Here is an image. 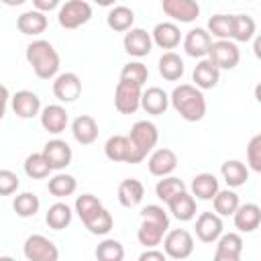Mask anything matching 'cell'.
Here are the masks:
<instances>
[{"label":"cell","instance_id":"1","mask_svg":"<svg viewBox=\"0 0 261 261\" xmlns=\"http://www.w3.org/2000/svg\"><path fill=\"white\" fill-rule=\"evenodd\" d=\"M73 210L75 214L80 216L82 224L88 228V232L92 234H108L114 226V218L112 214L104 208V204L94 196V194H82L75 198V204H73Z\"/></svg>","mask_w":261,"mask_h":261},{"label":"cell","instance_id":"2","mask_svg":"<svg viewBox=\"0 0 261 261\" xmlns=\"http://www.w3.org/2000/svg\"><path fill=\"white\" fill-rule=\"evenodd\" d=\"M169 230V214L159 204H147L141 210V224L137 228V241L149 249L159 247L163 234Z\"/></svg>","mask_w":261,"mask_h":261},{"label":"cell","instance_id":"3","mask_svg":"<svg viewBox=\"0 0 261 261\" xmlns=\"http://www.w3.org/2000/svg\"><path fill=\"white\" fill-rule=\"evenodd\" d=\"M169 104L186 122H198L206 116V98L194 84H179L169 94Z\"/></svg>","mask_w":261,"mask_h":261},{"label":"cell","instance_id":"4","mask_svg":"<svg viewBox=\"0 0 261 261\" xmlns=\"http://www.w3.org/2000/svg\"><path fill=\"white\" fill-rule=\"evenodd\" d=\"M24 57L39 80H53L59 73V65H61L59 53L45 39H35L33 43H29Z\"/></svg>","mask_w":261,"mask_h":261},{"label":"cell","instance_id":"5","mask_svg":"<svg viewBox=\"0 0 261 261\" xmlns=\"http://www.w3.org/2000/svg\"><path fill=\"white\" fill-rule=\"evenodd\" d=\"M130 141V165L141 163L155 149L159 141V130L151 120H137L126 135Z\"/></svg>","mask_w":261,"mask_h":261},{"label":"cell","instance_id":"6","mask_svg":"<svg viewBox=\"0 0 261 261\" xmlns=\"http://www.w3.org/2000/svg\"><path fill=\"white\" fill-rule=\"evenodd\" d=\"M90 18H92V4L86 0H65L57 10V22L67 31L80 29Z\"/></svg>","mask_w":261,"mask_h":261},{"label":"cell","instance_id":"7","mask_svg":"<svg viewBox=\"0 0 261 261\" xmlns=\"http://www.w3.org/2000/svg\"><path fill=\"white\" fill-rule=\"evenodd\" d=\"M163 251L169 259H188L194 253V237L186 228H173L163 234Z\"/></svg>","mask_w":261,"mask_h":261},{"label":"cell","instance_id":"8","mask_svg":"<svg viewBox=\"0 0 261 261\" xmlns=\"http://www.w3.org/2000/svg\"><path fill=\"white\" fill-rule=\"evenodd\" d=\"M218 69H234L241 61L239 45L230 39H216L210 43L208 55H206Z\"/></svg>","mask_w":261,"mask_h":261},{"label":"cell","instance_id":"9","mask_svg":"<svg viewBox=\"0 0 261 261\" xmlns=\"http://www.w3.org/2000/svg\"><path fill=\"white\" fill-rule=\"evenodd\" d=\"M22 253L29 261H57L59 249L45 234H31L22 245Z\"/></svg>","mask_w":261,"mask_h":261},{"label":"cell","instance_id":"10","mask_svg":"<svg viewBox=\"0 0 261 261\" xmlns=\"http://www.w3.org/2000/svg\"><path fill=\"white\" fill-rule=\"evenodd\" d=\"M141 92H143L141 86L118 80L114 90V108L120 114H135L141 108Z\"/></svg>","mask_w":261,"mask_h":261},{"label":"cell","instance_id":"11","mask_svg":"<svg viewBox=\"0 0 261 261\" xmlns=\"http://www.w3.org/2000/svg\"><path fill=\"white\" fill-rule=\"evenodd\" d=\"M80 94H82V80L77 73L63 71L53 77V96L59 102H63V104L75 102L80 98Z\"/></svg>","mask_w":261,"mask_h":261},{"label":"cell","instance_id":"12","mask_svg":"<svg viewBox=\"0 0 261 261\" xmlns=\"http://www.w3.org/2000/svg\"><path fill=\"white\" fill-rule=\"evenodd\" d=\"M122 47L130 57H147L153 51V39L151 33H147L145 29L139 27H130L128 31H124V39H122Z\"/></svg>","mask_w":261,"mask_h":261},{"label":"cell","instance_id":"13","mask_svg":"<svg viewBox=\"0 0 261 261\" xmlns=\"http://www.w3.org/2000/svg\"><path fill=\"white\" fill-rule=\"evenodd\" d=\"M161 8L165 16H169L173 22L190 24L200 16L198 0H161Z\"/></svg>","mask_w":261,"mask_h":261},{"label":"cell","instance_id":"14","mask_svg":"<svg viewBox=\"0 0 261 261\" xmlns=\"http://www.w3.org/2000/svg\"><path fill=\"white\" fill-rule=\"evenodd\" d=\"M41 153L45 155V159H47V163L51 165L53 171L65 169L71 163V159H73L71 147L63 139H51V141H47Z\"/></svg>","mask_w":261,"mask_h":261},{"label":"cell","instance_id":"15","mask_svg":"<svg viewBox=\"0 0 261 261\" xmlns=\"http://www.w3.org/2000/svg\"><path fill=\"white\" fill-rule=\"evenodd\" d=\"M175 167H177V155H175L173 149H167V147L151 151V155L147 159V169L155 177L171 175L175 171Z\"/></svg>","mask_w":261,"mask_h":261},{"label":"cell","instance_id":"16","mask_svg":"<svg viewBox=\"0 0 261 261\" xmlns=\"http://www.w3.org/2000/svg\"><path fill=\"white\" fill-rule=\"evenodd\" d=\"M10 106H12V112L18 116V118H35L39 116L41 112V98L31 92V90H18L16 94L10 96Z\"/></svg>","mask_w":261,"mask_h":261},{"label":"cell","instance_id":"17","mask_svg":"<svg viewBox=\"0 0 261 261\" xmlns=\"http://www.w3.org/2000/svg\"><path fill=\"white\" fill-rule=\"evenodd\" d=\"M194 228H196L198 241L210 245L222 234L224 224H222V218L216 212H200L198 218H196V226Z\"/></svg>","mask_w":261,"mask_h":261},{"label":"cell","instance_id":"18","mask_svg":"<svg viewBox=\"0 0 261 261\" xmlns=\"http://www.w3.org/2000/svg\"><path fill=\"white\" fill-rule=\"evenodd\" d=\"M39 118H41V126L51 135H61L69 122V114H67L65 106H61V104L43 106L39 112Z\"/></svg>","mask_w":261,"mask_h":261},{"label":"cell","instance_id":"19","mask_svg":"<svg viewBox=\"0 0 261 261\" xmlns=\"http://www.w3.org/2000/svg\"><path fill=\"white\" fill-rule=\"evenodd\" d=\"M214 261H239L243 255V237L239 232H222L216 241Z\"/></svg>","mask_w":261,"mask_h":261},{"label":"cell","instance_id":"20","mask_svg":"<svg viewBox=\"0 0 261 261\" xmlns=\"http://www.w3.org/2000/svg\"><path fill=\"white\" fill-rule=\"evenodd\" d=\"M151 39H153V45H157L159 49L171 51L181 43V31L173 20H163L153 27Z\"/></svg>","mask_w":261,"mask_h":261},{"label":"cell","instance_id":"21","mask_svg":"<svg viewBox=\"0 0 261 261\" xmlns=\"http://www.w3.org/2000/svg\"><path fill=\"white\" fill-rule=\"evenodd\" d=\"M184 43V51L186 55L194 57V59H202L208 55V49H210V43H212V37L206 29L202 27H196L192 31L186 33V37L181 39Z\"/></svg>","mask_w":261,"mask_h":261},{"label":"cell","instance_id":"22","mask_svg":"<svg viewBox=\"0 0 261 261\" xmlns=\"http://www.w3.org/2000/svg\"><path fill=\"white\" fill-rule=\"evenodd\" d=\"M232 220H234V226L241 232H253L261 224V208L253 202L239 204L237 210L232 212Z\"/></svg>","mask_w":261,"mask_h":261},{"label":"cell","instance_id":"23","mask_svg":"<svg viewBox=\"0 0 261 261\" xmlns=\"http://www.w3.org/2000/svg\"><path fill=\"white\" fill-rule=\"evenodd\" d=\"M167 208H169L171 216L177 218L179 222H190V220H194V218H196V212H198V208H196V198H194L188 190H184V192H179L177 196H173V198L167 202Z\"/></svg>","mask_w":261,"mask_h":261},{"label":"cell","instance_id":"24","mask_svg":"<svg viewBox=\"0 0 261 261\" xmlns=\"http://www.w3.org/2000/svg\"><path fill=\"white\" fill-rule=\"evenodd\" d=\"M141 108L151 116L165 114V110L169 108V94L157 86H151L141 92Z\"/></svg>","mask_w":261,"mask_h":261},{"label":"cell","instance_id":"25","mask_svg":"<svg viewBox=\"0 0 261 261\" xmlns=\"http://www.w3.org/2000/svg\"><path fill=\"white\" fill-rule=\"evenodd\" d=\"M192 80H194V86L200 88V90H212L218 80H220V69L208 59V57H202L194 71H192Z\"/></svg>","mask_w":261,"mask_h":261},{"label":"cell","instance_id":"26","mask_svg":"<svg viewBox=\"0 0 261 261\" xmlns=\"http://www.w3.org/2000/svg\"><path fill=\"white\" fill-rule=\"evenodd\" d=\"M47 14L33 8V10H27L22 12L18 18H16V29L22 33V35H29V37H39L41 33L47 31Z\"/></svg>","mask_w":261,"mask_h":261},{"label":"cell","instance_id":"27","mask_svg":"<svg viewBox=\"0 0 261 261\" xmlns=\"http://www.w3.org/2000/svg\"><path fill=\"white\" fill-rule=\"evenodd\" d=\"M118 202H120V206H124V208H135V206H139L141 202H143V198H145V186L141 184V179H137V177H126V179H122L120 184H118Z\"/></svg>","mask_w":261,"mask_h":261},{"label":"cell","instance_id":"28","mask_svg":"<svg viewBox=\"0 0 261 261\" xmlns=\"http://www.w3.org/2000/svg\"><path fill=\"white\" fill-rule=\"evenodd\" d=\"M71 135L80 145H92L98 139V122L90 114H80L71 122Z\"/></svg>","mask_w":261,"mask_h":261},{"label":"cell","instance_id":"29","mask_svg":"<svg viewBox=\"0 0 261 261\" xmlns=\"http://www.w3.org/2000/svg\"><path fill=\"white\" fill-rule=\"evenodd\" d=\"M190 190H192V196H194L196 200H204V202H208V200H212L214 194L220 190V186H218V177H216L214 173H208V171L198 173V175L192 177Z\"/></svg>","mask_w":261,"mask_h":261},{"label":"cell","instance_id":"30","mask_svg":"<svg viewBox=\"0 0 261 261\" xmlns=\"http://www.w3.org/2000/svg\"><path fill=\"white\" fill-rule=\"evenodd\" d=\"M220 175L228 188H241L249 181V167L239 159H226L220 165Z\"/></svg>","mask_w":261,"mask_h":261},{"label":"cell","instance_id":"31","mask_svg":"<svg viewBox=\"0 0 261 261\" xmlns=\"http://www.w3.org/2000/svg\"><path fill=\"white\" fill-rule=\"evenodd\" d=\"M157 67H159V75L167 82H177L184 71H186V65H184V59L173 53V51H165L159 61H157Z\"/></svg>","mask_w":261,"mask_h":261},{"label":"cell","instance_id":"32","mask_svg":"<svg viewBox=\"0 0 261 261\" xmlns=\"http://www.w3.org/2000/svg\"><path fill=\"white\" fill-rule=\"evenodd\" d=\"M104 155L114 163H130V141L126 135H114L104 143Z\"/></svg>","mask_w":261,"mask_h":261},{"label":"cell","instance_id":"33","mask_svg":"<svg viewBox=\"0 0 261 261\" xmlns=\"http://www.w3.org/2000/svg\"><path fill=\"white\" fill-rule=\"evenodd\" d=\"M71 218H73V210L65 202H55L45 212V222L53 230H63L65 226L71 224Z\"/></svg>","mask_w":261,"mask_h":261},{"label":"cell","instance_id":"34","mask_svg":"<svg viewBox=\"0 0 261 261\" xmlns=\"http://www.w3.org/2000/svg\"><path fill=\"white\" fill-rule=\"evenodd\" d=\"M106 24L114 33H124L135 24V10L128 6H112L106 16Z\"/></svg>","mask_w":261,"mask_h":261},{"label":"cell","instance_id":"35","mask_svg":"<svg viewBox=\"0 0 261 261\" xmlns=\"http://www.w3.org/2000/svg\"><path fill=\"white\" fill-rule=\"evenodd\" d=\"M257 22L249 14H232V41L234 43H249L255 39Z\"/></svg>","mask_w":261,"mask_h":261},{"label":"cell","instance_id":"36","mask_svg":"<svg viewBox=\"0 0 261 261\" xmlns=\"http://www.w3.org/2000/svg\"><path fill=\"white\" fill-rule=\"evenodd\" d=\"M47 190H49V194L55 196V198H67V196H71V194L77 190V181H75V177H73L71 173L59 171V173H55L53 177H49Z\"/></svg>","mask_w":261,"mask_h":261},{"label":"cell","instance_id":"37","mask_svg":"<svg viewBox=\"0 0 261 261\" xmlns=\"http://www.w3.org/2000/svg\"><path fill=\"white\" fill-rule=\"evenodd\" d=\"M239 204H241V200H239V194L234 192V188L218 190L212 198V206L218 216H232V212L237 210Z\"/></svg>","mask_w":261,"mask_h":261},{"label":"cell","instance_id":"38","mask_svg":"<svg viewBox=\"0 0 261 261\" xmlns=\"http://www.w3.org/2000/svg\"><path fill=\"white\" fill-rule=\"evenodd\" d=\"M39 208H41V200H39V196L33 194V192H20V194H16L14 200H12V210H14L16 216H20V218H31V216H35V214L39 212Z\"/></svg>","mask_w":261,"mask_h":261},{"label":"cell","instance_id":"39","mask_svg":"<svg viewBox=\"0 0 261 261\" xmlns=\"http://www.w3.org/2000/svg\"><path fill=\"white\" fill-rule=\"evenodd\" d=\"M188 190L186 184L179 179V177H173V175H163L157 184H155V196L161 200V202H169L173 196H177L179 192Z\"/></svg>","mask_w":261,"mask_h":261},{"label":"cell","instance_id":"40","mask_svg":"<svg viewBox=\"0 0 261 261\" xmlns=\"http://www.w3.org/2000/svg\"><path fill=\"white\" fill-rule=\"evenodd\" d=\"M51 165L47 163L45 155L43 153H31L27 159H24V173L31 177V179H45L49 177L51 173Z\"/></svg>","mask_w":261,"mask_h":261},{"label":"cell","instance_id":"41","mask_svg":"<svg viewBox=\"0 0 261 261\" xmlns=\"http://www.w3.org/2000/svg\"><path fill=\"white\" fill-rule=\"evenodd\" d=\"M206 31L210 33V37H216V39H230L232 37V14H212L208 18Z\"/></svg>","mask_w":261,"mask_h":261},{"label":"cell","instance_id":"42","mask_svg":"<svg viewBox=\"0 0 261 261\" xmlns=\"http://www.w3.org/2000/svg\"><path fill=\"white\" fill-rule=\"evenodd\" d=\"M94 255L100 261H122L124 259V247L116 239H104L102 243H98Z\"/></svg>","mask_w":261,"mask_h":261},{"label":"cell","instance_id":"43","mask_svg":"<svg viewBox=\"0 0 261 261\" xmlns=\"http://www.w3.org/2000/svg\"><path fill=\"white\" fill-rule=\"evenodd\" d=\"M120 80L133 82V84H137V86L143 88L145 82L149 80V69H147V65L141 63V61H128V63H124L122 69H120Z\"/></svg>","mask_w":261,"mask_h":261},{"label":"cell","instance_id":"44","mask_svg":"<svg viewBox=\"0 0 261 261\" xmlns=\"http://www.w3.org/2000/svg\"><path fill=\"white\" fill-rule=\"evenodd\" d=\"M247 167L255 173H261V135H253L247 145Z\"/></svg>","mask_w":261,"mask_h":261},{"label":"cell","instance_id":"45","mask_svg":"<svg viewBox=\"0 0 261 261\" xmlns=\"http://www.w3.org/2000/svg\"><path fill=\"white\" fill-rule=\"evenodd\" d=\"M20 186V179L10 169H0V196H12Z\"/></svg>","mask_w":261,"mask_h":261},{"label":"cell","instance_id":"46","mask_svg":"<svg viewBox=\"0 0 261 261\" xmlns=\"http://www.w3.org/2000/svg\"><path fill=\"white\" fill-rule=\"evenodd\" d=\"M165 259H167L165 251H159L157 247H149L139 255V261H165Z\"/></svg>","mask_w":261,"mask_h":261},{"label":"cell","instance_id":"47","mask_svg":"<svg viewBox=\"0 0 261 261\" xmlns=\"http://www.w3.org/2000/svg\"><path fill=\"white\" fill-rule=\"evenodd\" d=\"M33 6L37 8V10H41V12H51V10H55V8H59L61 6V0H33Z\"/></svg>","mask_w":261,"mask_h":261},{"label":"cell","instance_id":"48","mask_svg":"<svg viewBox=\"0 0 261 261\" xmlns=\"http://www.w3.org/2000/svg\"><path fill=\"white\" fill-rule=\"evenodd\" d=\"M8 102H10V92L4 84H0V120L4 118L6 114V108H8Z\"/></svg>","mask_w":261,"mask_h":261},{"label":"cell","instance_id":"49","mask_svg":"<svg viewBox=\"0 0 261 261\" xmlns=\"http://www.w3.org/2000/svg\"><path fill=\"white\" fill-rule=\"evenodd\" d=\"M2 4H6V6H22L27 0H0Z\"/></svg>","mask_w":261,"mask_h":261},{"label":"cell","instance_id":"50","mask_svg":"<svg viewBox=\"0 0 261 261\" xmlns=\"http://www.w3.org/2000/svg\"><path fill=\"white\" fill-rule=\"evenodd\" d=\"M98 6H102V8H110V6H114V2L116 0H94Z\"/></svg>","mask_w":261,"mask_h":261},{"label":"cell","instance_id":"51","mask_svg":"<svg viewBox=\"0 0 261 261\" xmlns=\"http://www.w3.org/2000/svg\"><path fill=\"white\" fill-rule=\"evenodd\" d=\"M255 55H259V39H255Z\"/></svg>","mask_w":261,"mask_h":261},{"label":"cell","instance_id":"52","mask_svg":"<svg viewBox=\"0 0 261 261\" xmlns=\"http://www.w3.org/2000/svg\"><path fill=\"white\" fill-rule=\"evenodd\" d=\"M245 2H253V0H245Z\"/></svg>","mask_w":261,"mask_h":261}]
</instances>
